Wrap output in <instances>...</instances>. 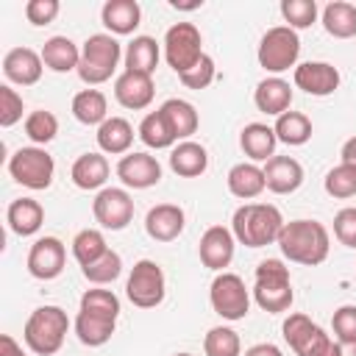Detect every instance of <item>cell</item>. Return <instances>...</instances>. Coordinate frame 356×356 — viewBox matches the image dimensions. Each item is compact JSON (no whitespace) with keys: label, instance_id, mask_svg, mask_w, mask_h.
<instances>
[{"label":"cell","instance_id":"6da1fadb","mask_svg":"<svg viewBox=\"0 0 356 356\" xmlns=\"http://www.w3.org/2000/svg\"><path fill=\"white\" fill-rule=\"evenodd\" d=\"M275 245L281 248L284 259L303 267H317L328 259L331 236L325 225L317 220H292V222H284Z\"/></svg>","mask_w":356,"mask_h":356},{"label":"cell","instance_id":"7a4b0ae2","mask_svg":"<svg viewBox=\"0 0 356 356\" xmlns=\"http://www.w3.org/2000/svg\"><path fill=\"white\" fill-rule=\"evenodd\" d=\"M281 228H284V217L273 203H245L231 217L234 239L248 248H264L278 242Z\"/></svg>","mask_w":356,"mask_h":356},{"label":"cell","instance_id":"3957f363","mask_svg":"<svg viewBox=\"0 0 356 356\" xmlns=\"http://www.w3.org/2000/svg\"><path fill=\"white\" fill-rule=\"evenodd\" d=\"M253 300L267 314H281L292 306V300H295L292 278H289V267L281 259L259 261L256 278H253Z\"/></svg>","mask_w":356,"mask_h":356},{"label":"cell","instance_id":"277c9868","mask_svg":"<svg viewBox=\"0 0 356 356\" xmlns=\"http://www.w3.org/2000/svg\"><path fill=\"white\" fill-rule=\"evenodd\" d=\"M67 331H70V317L61 306H39L25 320L22 339L36 356H53L61 350Z\"/></svg>","mask_w":356,"mask_h":356},{"label":"cell","instance_id":"5b68a950","mask_svg":"<svg viewBox=\"0 0 356 356\" xmlns=\"http://www.w3.org/2000/svg\"><path fill=\"white\" fill-rule=\"evenodd\" d=\"M122 56L125 53H122L120 42L111 33H92L81 47V64H78L75 72L86 86L106 83L114 75Z\"/></svg>","mask_w":356,"mask_h":356},{"label":"cell","instance_id":"8992f818","mask_svg":"<svg viewBox=\"0 0 356 356\" xmlns=\"http://www.w3.org/2000/svg\"><path fill=\"white\" fill-rule=\"evenodd\" d=\"M284 339L298 356H339V342H334L317 323H312L309 314L292 312L284 325Z\"/></svg>","mask_w":356,"mask_h":356},{"label":"cell","instance_id":"52a82bcc","mask_svg":"<svg viewBox=\"0 0 356 356\" xmlns=\"http://www.w3.org/2000/svg\"><path fill=\"white\" fill-rule=\"evenodd\" d=\"M298 56H300V39H298V31H292L289 25L267 28L261 42H259V50H256L261 70H267L273 75L295 67Z\"/></svg>","mask_w":356,"mask_h":356},{"label":"cell","instance_id":"ba28073f","mask_svg":"<svg viewBox=\"0 0 356 356\" xmlns=\"http://www.w3.org/2000/svg\"><path fill=\"white\" fill-rule=\"evenodd\" d=\"M209 300H211L214 314L231 323L245 320L250 312V292L236 273H217L209 286Z\"/></svg>","mask_w":356,"mask_h":356},{"label":"cell","instance_id":"9c48e42d","mask_svg":"<svg viewBox=\"0 0 356 356\" xmlns=\"http://www.w3.org/2000/svg\"><path fill=\"white\" fill-rule=\"evenodd\" d=\"M8 172L17 184L39 192V189H47L53 184L56 161L44 147H36V145L33 147H19L8 159Z\"/></svg>","mask_w":356,"mask_h":356},{"label":"cell","instance_id":"30bf717a","mask_svg":"<svg viewBox=\"0 0 356 356\" xmlns=\"http://www.w3.org/2000/svg\"><path fill=\"white\" fill-rule=\"evenodd\" d=\"M125 295L136 309H156L167 295L164 270L150 259H139L131 267V275H128V284H125Z\"/></svg>","mask_w":356,"mask_h":356},{"label":"cell","instance_id":"8fae6325","mask_svg":"<svg viewBox=\"0 0 356 356\" xmlns=\"http://www.w3.org/2000/svg\"><path fill=\"white\" fill-rule=\"evenodd\" d=\"M164 58L181 75L203 58V39L192 22H175L164 33Z\"/></svg>","mask_w":356,"mask_h":356},{"label":"cell","instance_id":"7c38bea8","mask_svg":"<svg viewBox=\"0 0 356 356\" xmlns=\"http://www.w3.org/2000/svg\"><path fill=\"white\" fill-rule=\"evenodd\" d=\"M92 214L106 231H122L134 220V197L120 186H103L92 200Z\"/></svg>","mask_w":356,"mask_h":356},{"label":"cell","instance_id":"4fadbf2b","mask_svg":"<svg viewBox=\"0 0 356 356\" xmlns=\"http://www.w3.org/2000/svg\"><path fill=\"white\" fill-rule=\"evenodd\" d=\"M67 261L64 242L58 236H39L28 250V273L39 281H53L61 275Z\"/></svg>","mask_w":356,"mask_h":356},{"label":"cell","instance_id":"5bb4252c","mask_svg":"<svg viewBox=\"0 0 356 356\" xmlns=\"http://www.w3.org/2000/svg\"><path fill=\"white\" fill-rule=\"evenodd\" d=\"M292 81L306 95L325 97V95H334L339 89V70L328 61H303L295 67Z\"/></svg>","mask_w":356,"mask_h":356},{"label":"cell","instance_id":"9a60e30c","mask_svg":"<svg viewBox=\"0 0 356 356\" xmlns=\"http://www.w3.org/2000/svg\"><path fill=\"white\" fill-rule=\"evenodd\" d=\"M234 248H236L234 231L225 228V225H211V228L203 231L200 245H197V253H200V261H203L209 270L225 273V267H228L231 259H234Z\"/></svg>","mask_w":356,"mask_h":356},{"label":"cell","instance_id":"2e32d148","mask_svg":"<svg viewBox=\"0 0 356 356\" xmlns=\"http://www.w3.org/2000/svg\"><path fill=\"white\" fill-rule=\"evenodd\" d=\"M117 178L128 189H150L161 181V164L150 153H125L117 161Z\"/></svg>","mask_w":356,"mask_h":356},{"label":"cell","instance_id":"e0dca14e","mask_svg":"<svg viewBox=\"0 0 356 356\" xmlns=\"http://www.w3.org/2000/svg\"><path fill=\"white\" fill-rule=\"evenodd\" d=\"M156 86H153V75H142V72H120L114 81V97L122 108L139 111L147 108L153 103Z\"/></svg>","mask_w":356,"mask_h":356},{"label":"cell","instance_id":"ac0fdd59","mask_svg":"<svg viewBox=\"0 0 356 356\" xmlns=\"http://www.w3.org/2000/svg\"><path fill=\"white\" fill-rule=\"evenodd\" d=\"M42 70H44L42 53H36V50H31V47H11V50L3 56V75H6L11 83L33 86V83L42 78Z\"/></svg>","mask_w":356,"mask_h":356},{"label":"cell","instance_id":"d6986e66","mask_svg":"<svg viewBox=\"0 0 356 356\" xmlns=\"http://www.w3.org/2000/svg\"><path fill=\"white\" fill-rule=\"evenodd\" d=\"M184 225H186V214L175 203H159L145 217V231L156 242H172V239H178L184 234Z\"/></svg>","mask_w":356,"mask_h":356},{"label":"cell","instance_id":"ffe728a7","mask_svg":"<svg viewBox=\"0 0 356 356\" xmlns=\"http://www.w3.org/2000/svg\"><path fill=\"white\" fill-rule=\"evenodd\" d=\"M261 170H264L267 189L275 195H292L303 184V167L292 156H273L270 161H264Z\"/></svg>","mask_w":356,"mask_h":356},{"label":"cell","instance_id":"44dd1931","mask_svg":"<svg viewBox=\"0 0 356 356\" xmlns=\"http://www.w3.org/2000/svg\"><path fill=\"white\" fill-rule=\"evenodd\" d=\"M253 103L261 114H270V117H281L284 111H289L292 106V86L278 78V75H270L264 81L256 83V92H253Z\"/></svg>","mask_w":356,"mask_h":356},{"label":"cell","instance_id":"7402d4cb","mask_svg":"<svg viewBox=\"0 0 356 356\" xmlns=\"http://www.w3.org/2000/svg\"><path fill=\"white\" fill-rule=\"evenodd\" d=\"M103 25L111 31V36H128L142 22V8L136 0H106L100 8Z\"/></svg>","mask_w":356,"mask_h":356},{"label":"cell","instance_id":"603a6c76","mask_svg":"<svg viewBox=\"0 0 356 356\" xmlns=\"http://www.w3.org/2000/svg\"><path fill=\"white\" fill-rule=\"evenodd\" d=\"M275 145H278V136L270 125L264 122H250L242 128L239 134V147L245 150V156L256 164V161H270L275 156Z\"/></svg>","mask_w":356,"mask_h":356},{"label":"cell","instance_id":"cb8c5ba5","mask_svg":"<svg viewBox=\"0 0 356 356\" xmlns=\"http://www.w3.org/2000/svg\"><path fill=\"white\" fill-rule=\"evenodd\" d=\"M228 192L234 195V197H239V200H253V197H259L264 189H267V184H264V170L261 167H256L253 161H239V164H234L231 170H228Z\"/></svg>","mask_w":356,"mask_h":356},{"label":"cell","instance_id":"d4e9b609","mask_svg":"<svg viewBox=\"0 0 356 356\" xmlns=\"http://www.w3.org/2000/svg\"><path fill=\"white\" fill-rule=\"evenodd\" d=\"M209 167V153L203 145L186 139V142H178L172 150H170V170L181 178H197L203 175Z\"/></svg>","mask_w":356,"mask_h":356},{"label":"cell","instance_id":"484cf974","mask_svg":"<svg viewBox=\"0 0 356 356\" xmlns=\"http://www.w3.org/2000/svg\"><path fill=\"white\" fill-rule=\"evenodd\" d=\"M6 220L17 236H33L44 222V209L33 197H17V200H11Z\"/></svg>","mask_w":356,"mask_h":356},{"label":"cell","instance_id":"4316f807","mask_svg":"<svg viewBox=\"0 0 356 356\" xmlns=\"http://www.w3.org/2000/svg\"><path fill=\"white\" fill-rule=\"evenodd\" d=\"M70 178L78 189H100L108 178V161L103 153H83L72 161V170H70Z\"/></svg>","mask_w":356,"mask_h":356},{"label":"cell","instance_id":"83f0119b","mask_svg":"<svg viewBox=\"0 0 356 356\" xmlns=\"http://www.w3.org/2000/svg\"><path fill=\"white\" fill-rule=\"evenodd\" d=\"M42 61L53 72H70L81 64V50L70 36H50L42 44Z\"/></svg>","mask_w":356,"mask_h":356},{"label":"cell","instance_id":"f1b7e54d","mask_svg":"<svg viewBox=\"0 0 356 356\" xmlns=\"http://www.w3.org/2000/svg\"><path fill=\"white\" fill-rule=\"evenodd\" d=\"M125 70L128 72H142V75H153L161 58L159 42L153 36H134L125 47Z\"/></svg>","mask_w":356,"mask_h":356},{"label":"cell","instance_id":"f546056e","mask_svg":"<svg viewBox=\"0 0 356 356\" xmlns=\"http://www.w3.org/2000/svg\"><path fill=\"white\" fill-rule=\"evenodd\" d=\"M161 114L170 122V128H172V134H175L178 142H186L197 131V125H200V117H197L195 106L189 100H181V97L164 100L161 103Z\"/></svg>","mask_w":356,"mask_h":356},{"label":"cell","instance_id":"4dcf8cb0","mask_svg":"<svg viewBox=\"0 0 356 356\" xmlns=\"http://www.w3.org/2000/svg\"><path fill=\"white\" fill-rule=\"evenodd\" d=\"M72 117L81 125H103L108 120V100L100 89H81L72 97Z\"/></svg>","mask_w":356,"mask_h":356},{"label":"cell","instance_id":"1f68e13d","mask_svg":"<svg viewBox=\"0 0 356 356\" xmlns=\"http://www.w3.org/2000/svg\"><path fill=\"white\" fill-rule=\"evenodd\" d=\"M97 145L103 153L108 156H120L128 153L134 145V128L125 117H108L100 128H97Z\"/></svg>","mask_w":356,"mask_h":356},{"label":"cell","instance_id":"d6a6232c","mask_svg":"<svg viewBox=\"0 0 356 356\" xmlns=\"http://www.w3.org/2000/svg\"><path fill=\"white\" fill-rule=\"evenodd\" d=\"M117 328V320H108V317H100V314H89V312H81L78 309V317H75V334L83 345L89 348H100L111 339Z\"/></svg>","mask_w":356,"mask_h":356},{"label":"cell","instance_id":"836d02e7","mask_svg":"<svg viewBox=\"0 0 356 356\" xmlns=\"http://www.w3.org/2000/svg\"><path fill=\"white\" fill-rule=\"evenodd\" d=\"M323 28L334 39H350L356 36V6L345 0H334L323 8Z\"/></svg>","mask_w":356,"mask_h":356},{"label":"cell","instance_id":"e575fe53","mask_svg":"<svg viewBox=\"0 0 356 356\" xmlns=\"http://www.w3.org/2000/svg\"><path fill=\"white\" fill-rule=\"evenodd\" d=\"M273 131H275L278 142L298 147V145H306L312 139V120L303 111H284L281 117H275Z\"/></svg>","mask_w":356,"mask_h":356},{"label":"cell","instance_id":"d590c367","mask_svg":"<svg viewBox=\"0 0 356 356\" xmlns=\"http://www.w3.org/2000/svg\"><path fill=\"white\" fill-rule=\"evenodd\" d=\"M139 139H142L150 150L175 147V142H178L175 134H172V128H170V122L164 120L161 108H156V111H150V114L142 117V122H139Z\"/></svg>","mask_w":356,"mask_h":356},{"label":"cell","instance_id":"8d00e7d4","mask_svg":"<svg viewBox=\"0 0 356 356\" xmlns=\"http://www.w3.org/2000/svg\"><path fill=\"white\" fill-rule=\"evenodd\" d=\"M106 250H108L106 236H103L97 228H83V231H78L75 239H72V256H75V261H78L81 267L97 261Z\"/></svg>","mask_w":356,"mask_h":356},{"label":"cell","instance_id":"74e56055","mask_svg":"<svg viewBox=\"0 0 356 356\" xmlns=\"http://www.w3.org/2000/svg\"><path fill=\"white\" fill-rule=\"evenodd\" d=\"M203 353L206 356H242L239 334L228 325H214L203 337Z\"/></svg>","mask_w":356,"mask_h":356},{"label":"cell","instance_id":"f35d334b","mask_svg":"<svg viewBox=\"0 0 356 356\" xmlns=\"http://www.w3.org/2000/svg\"><path fill=\"white\" fill-rule=\"evenodd\" d=\"M81 273H83V278L89 281V284H97V286H103V284H111L114 278H120V273H122V256L117 253V250H106L97 261H92V264H86V267H81Z\"/></svg>","mask_w":356,"mask_h":356},{"label":"cell","instance_id":"ab89813d","mask_svg":"<svg viewBox=\"0 0 356 356\" xmlns=\"http://www.w3.org/2000/svg\"><path fill=\"white\" fill-rule=\"evenodd\" d=\"M25 134H28V139H31L36 147L53 142L56 134H58V120H56V114L47 111V108L31 111V114L25 117Z\"/></svg>","mask_w":356,"mask_h":356},{"label":"cell","instance_id":"60d3db41","mask_svg":"<svg viewBox=\"0 0 356 356\" xmlns=\"http://www.w3.org/2000/svg\"><path fill=\"white\" fill-rule=\"evenodd\" d=\"M81 312L117 320L120 317V298L111 289H86L81 295Z\"/></svg>","mask_w":356,"mask_h":356},{"label":"cell","instance_id":"b9f144b4","mask_svg":"<svg viewBox=\"0 0 356 356\" xmlns=\"http://www.w3.org/2000/svg\"><path fill=\"white\" fill-rule=\"evenodd\" d=\"M323 186H325V192H328L331 197H339V200L353 197V195H356V167L339 161L337 167H331V170L325 172Z\"/></svg>","mask_w":356,"mask_h":356},{"label":"cell","instance_id":"7bdbcfd3","mask_svg":"<svg viewBox=\"0 0 356 356\" xmlns=\"http://www.w3.org/2000/svg\"><path fill=\"white\" fill-rule=\"evenodd\" d=\"M281 17L292 31L312 28L317 19V3L314 0H284L281 3Z\"/></svg>","mask_w":356,"mask_h":356},{"label":"cell","instance_id":"ee69618b","mask_svg":"<svg viewBox=\"0 0 356 356\" xmlns=\"http://www.w3.org/2000/svg\"><path fill=\"white\" fill-rule=\"evenodd\" d=\"M331 328H334V337H337L339 345L356 342V306L353 303L339 306L331 317Z\"/></svg>","mask_w":356,"mask_h":356},{"label":"cell","instance_id":"f6af8a7d","mask_svg":"<svg viewBox=\"0 0 356 356\" xmlns=\"http://www.w3.org/2000/svg\"><path fill=\"white\" fill-rule=\"evenodd\" d=\"M22 120V97L17 95V89H11L8 83L0 86V125L11 128Z\"/></svg>","mask_w":356,"mask_h":356},{"label":"cell","instance_id":"bcb514c9","mask_svg":"<svg viewBox=\"0 0 356 356\" xmlns=\"http://www.w3.org/2000/svg\"><path fill=\"white\" fill-rule=\"evenodd\" d=\"M178 78H181V83H184L186 89H206V86L214 81V58L203 53V58H200L192 70L181 72Z\"/></svg>","mask_w":356,"mask_h":356},{"label":"cell","instance_id":"7dc6e473","mask_svg":"<svg viewBox=\"0 0 356 356\" xmlns=\"http://www.w3.org/2000/svg\"><path fill=\"white\" fill-rule=\"evenodd\" d=\"M334 236L345 248H356V206L339 209L334 217Z\"/></svg>","mask_w":356,"mask_h":356},{"label":"cell","instance_id":"c3c4849f","mask_svg":"<svg viewBox=\"0 0 356 356\" xmlns=\"http://www.w3.org/2000/svg\"><path fill=\"white\" fill-rule=\"evenodd\" d=\"M58 0H28L25 3V17L31 25H50L58 17Z\"/></svg>","mask_w":356,"mask_h":356},{"label":"cell","instance_id":"681fc988","mask_svg":"<svg viewBox=\"0 0 356 356\" xmlns=\"http://www.w3.org/2000/svg\"><path fill=\"white\" fill-rule=\"evenodd\" d=\"M0 356H25L22 345H17V339L11 334H3L0 337Z\"/></svg>","mask_w":356,"mask_h":356},{"label":"cell","instance_id":"f907efd6","mask_svg":"<svg viewBox=\"0 0 356 356\" xmlns=\"http://www.w3.org/2000/svg\"><path fill=\"white\" fill-rule=\"evenodd\" d=\"M245 356H284V353H281V348L273 345V342H259V345L248 348Z\"/></svg>","mask_w":356,"mask_h":356},{"label":"cell","instance_id":"816d5d0a","mask_svg":"<svg viewBox=\"0 0 356 356\" xmlns=\"http://www.w3.org/2000/svg\"><path fill=\"white\" fill-rule=\"evenodd\" d=\"M342 164H350V167H356V136H350L345 145H342Z\"/></svg>","mask_w":356,"mask_h":356},{"label":"cell","instance_id":"f5cc1de1","mask_svg":"<svg viewBox=\"0 0 356 356\" xmlns=\"http://www.w3.org/2000/svg\"><path fill=\"white\" fill-rule=\"evenodd\" d=\"M170 6H172V8H178V11H195V8H200V6H203V0H195V3H178V0H172Z\"/></svg>","mask_w":356,"mask_h":356},{"label":"cell","instance_id":"db71d44e","mask_svg":"<svg viewBox=\"0 0 356 356\" xmlns=\"http://www.w3.org/2000/svg\"><path fill=\"white\" fill-rule=\"evenodd\" d=\"M339 356H356V342H348V345H339Z\"/></svg>","mask_w":356,"mask_h":356},{"label":"cell","instance_id":"11a10c76","mask_svg":"<svg viewBox=\"0 0 356 356\" xmlns=\"http://www.w3.org/2000/svg\"><path fill=\"white\" fill-rule=\"evenodd\" d=\"M175 356H192V353H175Z\"/></svg>","mask_w":356,"mask_h":356}]
</instances>
